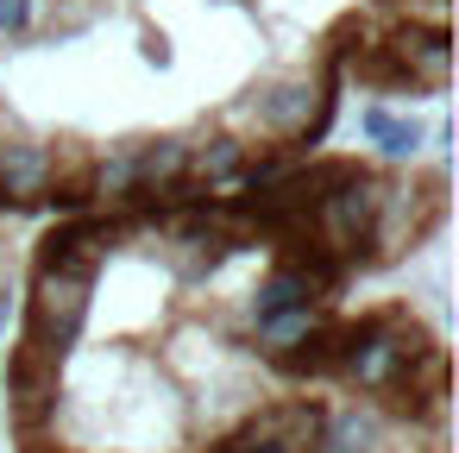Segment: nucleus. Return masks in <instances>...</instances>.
Instances as JSON below:
<instances>
[{"label":"nucleus","instance_id":"2","mask_svg":"<svg viewBox=\"0 0 459 453\" xmlns=\"http://www.w3.org/2000/svg\"><path fill=\"white\" fill-rule=\"evenodd\" d=\"M321 101H327V95H315V89H302V83L271 89V95H258V126L277 133V139H296V133H308V120L321 114Z\"/></svg>","mask_w":459,"mask_h":453},{"label":"nucleus","instance_id":"1","mask_svg":"<svg viewBox=\"0 0 459 453\" xmlns=\"http://www.w3.org/2000/svg\"><path fill=\"white\" fill-rule=\"evenodd\" d=\"M57 189V152L39 145V139H13L0 145V202H39Z\"/></svg>","mask_w":459,"mask_h":453},{"label":"nucleus","instance_id":"3","mask_svg":"<svg viewBox=\"0 0 459 453\" xmlns=\"http://www.w3.org/2000/svg\"><path fill=\"white\" fill-rule=\"evenodd\" d=\"M365 139H377L390 158H409L421 145V126L415 120H396L390 108H365Z\"/></svg>","mask_w":459,"mask_h":453},{"label":"nucleus","instance_id":"4","mask_svg":"<svg viewBox=\"0 0 459 453\" xmlns=\"http://www.w3.org/2000/svg\"><path fill=\"white\" fill-rule=\"evenodd\" d=\"M26 26H32V0H0V32L20 39Z\"/></svg>","mask_w":459,"mask_h":453}]
</instances>
